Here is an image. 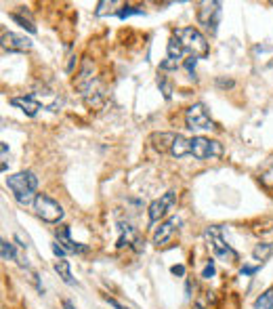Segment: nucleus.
<instances>
[{"instance_id":"obj_29","label":"nucleus","mask_w":273,"mask_h":309,"mask_svg":"<svg viewBox=\"0 0 273 309\" xmlns=\"http://www.w3.org/2000/svg\"><path fill=\"white\" fill-rule=\"evenodd\" d=\"M107 7H113V3H105V0H103V3H99V9H97V15H105L107 13Z\"/></svg>"},{"instance_id":"obj_10","label":"nucleus","mask_w":273,"mask_h":309,"mask_svg":"<svg viewBox=\"0 0 273 309\" xmlns=\"http://www.w3.org/2000/svg\"><path fill=\"white\" fill-rule=\"evenodd\" d=\"M177 225H181V219H179V217H170L168 221H164L158 229L153 231V244H155V246H162V244L174 234Z\"/></svg>"},{"instance_id":"obj_3","label":"nucleus","mask_w":273,"mask_h":309,"mask_svg":"<svg viewBox=\"0 0 273 309\" xmlns=\"http://www.w3.org/2000/svg\"><path fill=\"white\" fill-rule=\"evenodd\" d=\"M34 210H36V215L47 223H59L65 215L63 206L59 202H55L53 198H49L47 194H38V198L34 202Z\"/></svg>"},{"instance_id":"obj_14","label":"nucleus","mask_w":273,"mask_h":309,"mask_svg":"<svg viewBox=\"0 0 273 309\" xmlns=\"http://www.w3.org/2000/svg\"><path fill=\"white\" fill-rule=\"evenodd\" d=\"M90 72H93V65H90L88 59H84L82 72H80V76H78V80H76V86L80 89V91H86V89L93 84V76H90Z\"/></svg>"},{"instance_id":"obj_15","label":"nucleus","mask_w":273,"mask_h":309,"mask_svg":"<svg viewBox=\"0 0 273 309\" xmlns=\"http://www.w3.org/2000/svg\"><path fill=\"white\" fill-rule=\"evenodd\" d=\"M53 269L57 274H59V278L65 282V284H74V278H72V269H70V261H65V259H59V261H55V265H53Z\"/></svg>"},{"instance_id":"obj_19","label":"nucleus","mask_w":273,"mask_h":309,"mask_svg":"<svg viewBox=\"0 0 273 309\" xmlns=\"http://www.w3.org/2000/svg\"><path fill=\"white\" fill-rule=\"evenodd\" d=\"M255 309H273V288H267V291L255 301Z\"/></svg>"},{"instance_id":"obj_6","label":"nucleus","mask_w":273,"mask_h":309,"mask_svg":"<svg viewBox=\"0 0 273 309\" xmlns=\"http://www.w3.org/2000/svg\"><path fill=\"white\" fill-rule=\"evenodd\" d=\"M206 238L210 240L212 253L217 255L219 259H225V261H236V259H238L236 250H233L229 244H225V240L221 238V229H219V227H208V229H206Z\"/></svg>"},{"instance_id":"obj_20","label":"nucleus","mask_w":273,"mask_h":309,"mask_svg":"<svg viewBox=\"0 0 273 309\" xmlns=\"http://www.w3.org/2000/svg\"><path fill=\"white\" fill-rule=\"evenodd\" d=\"M0 255H3V261H13V259H17V253H15L13 244L7 242V240L0 242Z\"/></svg>"},{"instance_id":"obj_5","label":"nucleus","mask_w":273,"mask_h":309,"mask_svg":"<svg viewBox=\"0 0 273 309\" xmlns=\"http://www.w3.org/2000/svg\"><path fill=\"white\" fill-rule=\"evenodd\" d=\"M185 124L189 130H208L214 128V122L210 120V116L206 112L204 103H193L185 112Z\"/></svg>"},{"instance_id":"obj_26","label":"nucleus","mask_w":273,"mask_h":309,"mask_svg":"<svg viewBox=\"0 0 273 309\" xmlns=\"http://www.w3.org/2000/svg\"><path fill=\"white\" fill-rule=\"evenodd\" d=\"M212 276H214V263L208 261V265L204 267V272H202V278H204V280H210Z\"/></svg>"},{"instance_id":"obj_24","label":"nucleus","mask_w":273,"mask_h":309,"mask_svg":"<svg viewBox=\"0 0 273 309\" xmlns=\"http://www.w3.org/2000/svg\"><path fill=\"white\" fill-rule=\"evenodd\" d=\"M196 63H198V57H193V55H189L187 59H185V63H183L185 70H187L191 76H193V72H196Z\"/></svg>"},{"instance_id":"obj_34","label":"nucleus","mask_w":273,"mask_h":309,"mask_svg":"<svg viewBox=\"0 0 273 309\" xmlns=\"http://www.w3.org/2000/svg\"><path fill=\"white\" fill-rule=\"evenodd\" d=\"M193 309H206V305H204V303H202V301H200V303H198V305H196V307H193Z\"/></svg>"},{"instance_id":"obj_13","label":"nucleus","mask_w":273,"mask_h":309,"mask_svg":"<svg viewBox=\"0 0 273 309\" xmlns=\"http://www.w3.org/2000/svg\"><path fill=\"white\" fill-rule=\"evenodd\" d=\"M189 151H191V145H189V139H185L183 135H177L170 145V153L174 158H183V156H189Z\"/></svg>"},{"instance_id":"obj_27","label":"nucleus","mask_w":273,"mask_h":309,"mask_svg":"<svg viewBox=\"0 0 273 309\" xmlns=\"http://www.w3.org/2000/svg\"><path fill=\"white\" fill-rule=\"evenodd\" d=\"M158 84H160V89H162V93H164V97L170 99V93H172V91H170V84H168L164 78H158Z\"/></svg>"},{"instance_id":"obj_33","label":"nucleus","mask_w":273,"mask_h":309,"mask_svg":"<svg viewBox=\"0 0 273 309\" xmlns=\"http://www.w3.org/2000/svg\"><path fill=\"white\" fill-rule=\"evenodd\" d=\"M63 309H74V305H72V301H63Z\"/></svg>"},{"instance_id":"obj_12","label":"nucleus","mask_w":273,"mask_h":309,"mask_svg":"<svg viewBox=\"0 0 273 309\" xmlns=\"http://www.w3.org/2000/svg\"><path fill=\"white\" fill-rule=\"evenodd\" d=\"M55 236H57V240H59V246H63L67 253H84V246H80V244H76L72 238H70V227L67 225H61V227H57V231H55Z\"/></svg>"},{"instance_id":"obj_8","label":"nucleus","mask_w":273,"mask_h":309,"mask_svg":"<svg viewBox=\"0 0 273 309\" xmlns=\"http://www.w3.org/2000/svg\"><path fill=\"white\" fill-rule=\"evenodd\" d=\"M174 200H177V194H174V191H166L162 198L153 200V202L149 204V210H147L149 223H158V221L166 215V212H168V208L174 204Z\"/></svg>"},{"instance_id":"obj_4","label":"nucleus","mask_w":273,"mask_h":309,"mask_svg":"<svg viewBox=\"0 0 273 309\" xmlns=\"http://www.w3.org/2000/svg\"><path fill=\"white\" fill-rule=\"evenodd\" d=\"M189 145H191L189 153L198 160H212L223 153V145L219 141H210L206 137H193V139H189Z\"/></svg>"},{"instance_id":"obj_31","label":"nucleus","mask_w":273,"mask_h":309,"mask_svg":"<svg viewBox=\"0 0 273 309\" xmlns=\"http://www.w3.org/2000/svg\"><path fill=\"white\" fill-rule=\"evenodd\" d=\"M105 301L111 305V307H116V309H128V307H124L122 303H118V301H116V299H111V297H105Z\"/></svg>"},{"instance_id":"obj_16","label":"nucleus","mask_w":273,"mask_h":309,"mask_svg":"<svg viewBox=\"0 0 273 309\" xmlns=\"http://www.w3.org/2000/svg\"><path fill=\"white\" fill-rule=\"evenodd\" d=\"M120 231H122V236H120V240H118V246H120V248L126 246V244H141L139 236H136V231H134L130 225H122Z\"/></svg>"},{"instance_id":"obj_23","label":"nucleus","mask_w":273,"mask_h":309,"mask_svg":"<svg viewBox=\"0 0 273 309\" xmlns=\"http://www.w3.org/2000/svg\"><path fill=\"white\" fill-rule=\"evenodd\" d=\"M261 185L269 191H273V168H269L265 175H261Z\"/></svg>"},{"instance_id":"obj_30","label":"nucleus","mask_w":273,"mask_h":309,"mask_svg":"<svg viewBox=\"0 0 273 309\" xmlns=\"http://www.w3.org/2000/svg\"><path fill=\"white\" fill-rule=\"evenodd\" d=\"M170 272H172L174 276H185V267H183V265H172Z\"/></svg>"},{"instance_id":"obj_1","label":"nucleus","mask_w":273,"mask_h":309,"mask_svg":"<svg viewBox=\"0 0 273 309\" xmlns=\"http://www.w3.org/2000/svg\"><path fill=\"white\" fill-rule=\"evenodd\" d=\"M7 187L13 191V198L21 206L34 204L38 198V194H36L38 177L32 170H21V172H15V175L7 177Z\"/></svg>"},{"instance_id":"obj_2","label":"nucleus","mask_w":273,"mask_h":309,"mask_svg":"<svg viewBox=\"0 0 273 309\" xmlns=\"http://www.w3.org/2000/svg\"><path fill=\"white\" fill-rule=\"evenodd\" d=\"M174 38L183 45L185 53L198 57V59L208 57V40L198 28H191V26L189 28H179V30H174Z\"/></svg>"},{"instance_id":"obj_22","label":"nucleus","mask_w":273,"mask_h":309,"mask_svg":"<svg viewBox=\"0 0 273 309\" xmlns=\"http://www.w3.org/2000/svg\"><path fill=\"white\" fill-rule=\"evenodd\" d=\"M116 15H118L120 19H126V17H130V15H143V9H134V7H122L118 13H116Z\"/></svg>"},{"instance_id":"obj_17","label":"nucleus","mask_w":273,"mask_h":309,"mask_svg":"<svg viewBox=\"0 0 273 309\" xmlns=\"http://www.w3.org/2000/svg\"><path fill=\"white\" fill-rule=\"evenodd\" d=\"M183 53H185V49H183V45L177 40V38H170L168 40V47H166V57L168 59H174V61H179L181 57H183Z\"/></svg>"},{"instance_id":"obj_7","label":"nucleus","mask_w":273,"mask_h":309,"mask_svg":"<svg viewBox=\"0 0 273 309\" xmlns=\"http://www.w3.org/2000/svg\"><path fill=\"white\" fill-rule=\"evenodd\" d=\"M219 19H221V3L212 0V3H200V9H198V21L202 26H206L212 34L217 32V26H219Z\"/></svg>"},{"instance_id":"obj_11","label":"nucleus","mask_w":273,"mask_h":309,"mask_svg":"<svg viewBox=\"0 0 273 309\" xmlns=\"http://www.w3.org/2000/svg\"><path fill=\"white\" fill-rule=\"evenodd\" d=\"M11 105H15V107H19L26 116H36L38 112L42 109V105H40V101H38L34 95H24V97H13L11 99Z\"/></svg>"},{"instance_id":"obj_18","label":"nucleus","mask_w":273,"mask_h":309,"mask_svg":"<svg viewBox=\"0 0 273 309\" xmlns=\"http://www.w3.org/2000/svg\"><path fill=\"white\" fill-rule=\"evenodd\" d=\"M273 255V242H263V244H257L255 250H252V257L257 261H265Z\"/></svg>"},{"instance_id":"obj_21","label":"nucleus","mask_w":273,"mask_h":309,"mask_svg":"<svg viewBox=\"0 0 273 309\" xmlns=\"http://www.w3.org/2000/svg\"><path fill=\"white\" fill-rule=\"evenodd\" d=\"M11 19H13V21H17L19 26H21V28H26L28 32H32V34H36V26L30 21V19H24L21 15H17V13H13L11 15Z\"/></svg>"},{"instance_id":"obj_25","label":"nucleus","mask_w":273,"mask_h":309,"mask_svg":"<svg viewBox=\"0 0 273 309\" xmlns=\"http://www.w3.org/2000/svg\"><path fill=\"white\" fill-rule=\"evenodd\" d=\"M177 68H179V61L168 59V57H166V59L160 63V70H177Z\"/></svg>"},{"instance_id":"obj_9","label":"nucleus","mask_w":273,"mask_h":309,"mask_svg":"<svg viewBox=\"0 0 273 309\" xmlns=\"http://www.w3.org/2000/svg\"><path fill=\"white\" fill-rule=\"evenodd\" d=\"M3 49L5 51H30L32 49V40L26 36H19V34H13V32H5L3 34Z\"/></svg>"},{"instance_id":"obj_28","label":"nucleus","mask_w":273,"mask_h":309,"mask_svg":"<svg viewBox=\"0 0 273 309\" xmlns=\"http://www.w3.org/2000/svg\"><path fill=\"white\" fill-rule=\"evenodd\" d=\"M51 248H53V253H55V255H57V257H61V259H63V257H65V255H67V250H65V248H63V246H59V242H55V244H53V246H51Z\"/></svg>"},{"instance_id":"obj_32","label":"nucleus","mask_w":273,"mask_h":309,"mask_svg":"<svg viewBox=\"0 0 273 309\" xmlns=\"http://www.w3.org/2000/svg\"><path fill=\"white\" fill-rule=\"evenodd\" d=\"M257 269L259 267H242V274L244 276H252V274H257Z\"/></svg>"}]
</instances>
